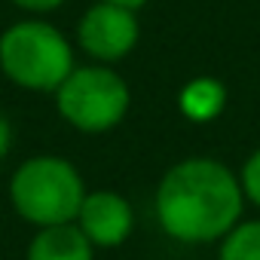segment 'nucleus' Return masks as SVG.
Returning <instances> with one entry per match:
<instances>
[{"label":"nucleus","mask_w":260,"mask_h":260,"mask_svg":"<svg viewBox=\"0 0 260 260\" xmlns=\"http://www.w3.org/2000/svg\"><path fill=\"white\" fill-rule=\"evenodd\" d=\"M223 104H226V92H223V86H220L217 80H211V77L193 80V83L181 92V110H184L190 119H196V122L217 116V113L223 110Z\"/></svg>","instance_id":"nucleus-8"},{"label":"nucleus","mask_w":260,"mask_h":260,"mask_svg":"<svg viewBox=\"0 0 260 260\" xmlns=\"http://www.w3.org/2000/svg\"><path fill=\"white\" fill-rule=\"evenodd\" d=\"M0 71L28 92H55L74 71V46L55 25L25 19L0 34Z\"/></svg>","instance_id":"nucleus-2"},{"label":"nucleus","mask_w":260,"mask_h":260,"mask_svg":"<svg viewBox=\"0 0 260 260\" xmlns=\"http://www.w3.org/2000/svg\"><path fill=\"white\" fill-rule=\"evenodd\" d=\"M25 260H95V245L83 236V230L74 220L37 226V236L31 239Z\"/></svg>","instance_id":"nucleus-7"},{"label":"nucleus","mask_w":260,"mask_h":260,"mask_svg":"<svg viewBox=\"0 0 260 260\" xmlns=\"http://www.w3.org/2000/svg\"><path fill=\"white\" fill-rule=\"evenodd\" d=\"M217 260H260V217L239 220L220 239Z\"/></svg>","instance_id":"nucleus-9"},{"label":"nucleus","mask_w":260,"mask_h":260,"mask_svg":"<svg viewBox=\"0 0 260 260\" xmlns=\"http://www.w3.org/2000/svg\"><path fill=\"white\" fill-rule=\"evenodd\" d=\"M10 147H13V125H10V119L4 113H0V159L10 153Z\"/></svg>","instance_id":"nucleus-12"},{"label":"nucleus","mask_w":260,"mask_h":260,"mask_svg":"<svg viewBox=\"0 0 260 260\" xmlns=\"http://www.w3.org/2000/svg\"><path fill=\"white\" fill-rule=\"evenodd\" d=\"M239 181H242L245 199L260 208V147L245 159V166H242V172H239Z\"/></svg>","instance_id":"nucleus-10"},{"label":"nucleus","mask_w":260,"mask_h":260,"mask_svg":"<svg viewBox=\"0 0 260 260\" xmlns=\"http://www.w3.org/2000/svg\"><path fill=\"white\" fill-rule=\"evenodd\" d=\"M138 37H141V28H138L135 10L110 4V0H101V4L89 7L77 25L80 49L89 58H95L98 64L122 61L138 46Z\"/></svg>","instance_id":"nucleus-5"},{"label":"nucleus","mask_w":260,"mask_h":260,"mask_svg":"<svg viewBox=\"0 0 260 260\" xmlns=\"http://www.w3.org/2000/svg\"><path fill=\"white\" fill-rule=\"evenodd\" d=\"M132 104L125 80L107 64H86L74 68L64 83L55 89V107L68 125L77 132L101 135L116 128Z\"/></svg>","instance_id":"nucleus-4"},{"label":"nucleus","mask_w":260,"mask_h":260,"mask_svg":"<svg viewBox=\"0 0 260 260\" xmlns=\"http://www.w3.org/2000/svg\"><path fill=\"white\" fill-rule=\"evenodd\" d=\"M110 4H119V7H128V10H135V13H138L144 4H150V0H110Z\"/></svg>","instance_id":"nucleus-13"},{"label":"nucleus","mask_w":260,"mask_h":260,"mask_svg":"<svg viewBox=\"0 0 260 260\" xmlns=\"http://www.w3.org/2000/svg\"><path fill=\"white\" fill-rule=\"evenodd\" d=\"M242 208L239 175L208 156L172 166L156 187V220L175 242H220L242 220Z\"/></svg>","instance_id":"nucleus-1"},{"label":"nucleus","mask_w":260,"mask_h":260,"mask_svg":"<svg viewBox=\"0 0 260 260\" xmlns=\"http://www.w3.org/2000/svg\"><path fill=\"white\" fill-rule=\"evenodd\" d=\"M10 4H16L25 13H52L61 4H68V0H10Z\"/></svg>","instance_id":"nucleus-11"},{"label":"nucleus","mask_w":260,"mask_h":260,"mask_svg":"<svg viewBox=\"0 0 260 260\" xmlns=\"http://www.w3.org/2000/svg\"><path fill=\"white\" fill-rule=\"evenodd\" d=\"M86 184L74 162L61 156H31L10 181V202L16 214L34 226L68 223L77 217Z\"/></svg>","instance_id":"nucleus-3"},{"label":"nucleus","mask_w":260,"mask_h":260,"mask_svg":"<svg viewBox=\"0 0 260 260\" xmlns=\"http://www.w3.org/2000/svg\"><path fill=\"white\" fill-rule=\"evenodd\" d=\"M74 223L95 248H116L135 230V208L116 190H95L83 196Z\"/></svg>","instance_id":"nucleus-6"}]
</instances>
